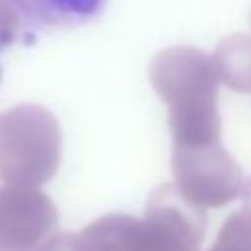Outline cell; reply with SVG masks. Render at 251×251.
Returning <instances> with one entry per match:
<instances>
[{
	"label": "cell",
	"mask_w": 251,
	"mask_h": 251,
	"mask_svg": "<svg viewBox=\"0 0 251 251\" xmlns=\"http://www.w3.org/2000/svg\"><path fill=\"white\" fill-rule=\"evenodd\" d=\"M61 161V127L39 104L0 112V180L37 188L49 182Z\"/></svg>",
	"instance_id": "cell-1"
},
{
	"label": "cell",
	"mask_w": 251,
	"mask_h": 251,
	"mask_svg": "<svg viewBox=\"0 0 251 251\" xmlns=\"http://www.w3.org/2000/svg\"><path fill=\"white\" fill-rule=\"evenodd\" d=\"M92 251H182L188 239L184 222L159 194L141 222L129 214H106L82 229Z\"/></svg>",
	"instance_id": "cell-2"
},
{
	"label": "cell",
	"mask_w": 251,
	"mask_h": 251,
	"mask_svg": "<svg viewBox=\"0 0 251 251\" xmlns=\"http://www.w3.org/2000/svg\"><path fill=\"white\" fill-rule=\"evenodd\" d=\"M59 222L53 200L29 186L6 184L0 188V251H31Z\"/></svg>",
	"instance_id": "cell-3"
},
{
	"label": "cell",
	"mask_w": 251,
	"mask_h": 251,
	"mask_svg": "<svg viewBox=\"0 0 251 251\" xmlns=\"http://www.w3.org/2000/svg\"><path fill=\"white\" fill-rule=\"evenodd\" d=\"M22 16L24 24L35 27L76 25L96 18L106 0H6Z\"/></svg>",
	"instance_id": "cell-4"
},
{
	"label": "cell",
	"mask_w": 251,
	"mask_h": 251,
	"mask_svg": "<svg viewBox=\"0 0 251 251\" xmlns=\"http://www.w3.org/2000/svg\"><path fill=\"white\" fill-rule=\"evenodd\" d=\"M22 24L24 20L18 14V10L6 0H0V51L16 43Z\"/></svg>",
	"instance_id": "cell-5"
},
{
	"label": "cell",
	"mask_w": 251,
	"mask_h": 251,
	"mask_svg": "<svg viewBox=\"0 0 251 251\" xmlns=\"http://www.w3.org/2000/svg\"><path fill=\"white\" fill-rule=\"evenodd\" d=\"M31 251H92V249L88 241L82 237V233L78 235L73 231H59L49 235Z\"/></svg>",
	"instance_id": "cell-6"
}]
</instances>
